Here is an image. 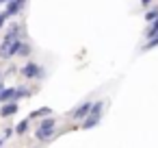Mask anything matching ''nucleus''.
<instances>
[{
	"mask_svg": "<svg viewBox=\"0 0 158 148\" xmlns=\"http://www.w3.org/2000/svg\"><path fill=\"white\" fill-rule=\"evenodd\" d=\"M0 100H5V102L15 100V89H2L0 92Z\"/></svg>",
	"mask_w": 158,
	"mask_h": 148,
	"instance_id": "obj_6",
	"label": "nucleus"
},
{
	"mask_svg": "<svg viewBox=\"0 0 158 148\" xmlns=\"http://www.w3.org/2000/svg\"><path fill=\"white\" fill-rule=\"evenodd\" d=\"M156 18H158V9H152V11H147V13H145V20H147V22L156 20Z\"/></svg>",
	"mask_w": 158,
	"mask_h": 148,
	"instance_id": "obj_9",
	"label": "nucleus"
},
{
	"mask_svg": "<svg viewBox=\"0 0 158 148\" xmlns=\"http://www.w3.org/2000/svg\"><path fill=\"white\" fill-rule=\"evenodd\" d=\"M41 126H54V120H52V118H46V120L41 122Z\"/></svg>",
	"mask_w": 158,
	"mask_h": 148,
	"instance_id": "obj_11",
	"label": "nucleus"
},
{
	"mask_svg": "<svg viewBox=\"0 0 158 148\" xmlns=\"http://www.w3.org/2000/svg\"><path fill=\"white\" fill-rule=\"evenodd\" d=\"M0 113H2L5 118H7V115H13V113H18V105H15V102H9V105L2 107V111H0Z\"/></svg>",
	"mask_w": 158,
	"mask_h": 148,
	"instance_id": "obj_4",
	"label": "nucleus"
},
{
	"mask_svg": "<svg viewBox=\"0 0 158 148\" xmlns=\"http://www.w3.org/2000/svg\"><path fill=\"white\" fill-rule=\"evenodd\" d=\"M54 135V126H39L37 128V139L39 141H46V139H50Z\"/></svg>",
	"mask_w": 158,
	"mask_h": 148,
	"instance_id": "obj_2",
	"label": "nucleus"
},
{
	"mask_svg": "<svg viewBox=\"0 0 158 148\" xmlns=\"http://www.w3.org/2000/svg\"><path fill=\"white\" fill-rule=\"evenodd\" d=\"M98 122H100V115H89V120H87L82 126H85V128H91V126H95Z\"/></svg>",
	"mask_w": 158,
	"mask_h": 148,
	"instance_id": "obj_7",
	"label": "nucleus"
},
{
	"mask_svg": "<svg viewBox=\"0 0 158 148\" xmlns=\"http://www.w3.org/2000/svg\"><path fill=\"white\" fill-rule=\"evenodd\" d=\"M26 128H28V120L20 122V124L15 126V133H18V135H22V133H26Z\"/></svg>",
	"mask_w": 158,
	"mask_h": 148,
	"instance_id": "obj_8",
	"label": "nucleus"
},
{
	"mask_svg": "<svg viewBox=\"0 0 158 148\" xmlns=\"http://www.w3.org/2000/svg\"><path fill=\"white\" fill-rule=\"evenodd\" d=\"M22 74H24L26 78H37V76H41V65H37V63H26V65L22 68Z\"/></svg>",
	"mask_w": 158,
	"mask_h": 148,
	"instance_id": "obj_1",
	"label": "nucleus"
},
{
	"mask_svg": "<svg viewBox=\"0 0 158 148\" xmlns=\"http://www.w3.org/2000/svg\"><path fill=\"white\" fill-rule=\"evenodd\" d=\"M7 18H9L7 13H0V29H2V24H5V20H7Z\"/></svg>",
	"mask_w": 158,
	"mask_h": 148,
	"instance_id": "obj_12",
	"label": "nucleus"
},
{
	"mask_svg": "<svg viewBox=\"0 0 158 148\" xmlns=\"http://www.w3.org/2000/svg\"><path fill=\"white\" fill-rule=\"evenodd\" d=\"M5 2H9V0H0V5H5Z\"/></svg>",
	"mask_w": 158,
	"mask_h": 148,
	"instance_id": "obj_14",
	"label": "nucleus"
},
{
	"mask_svg": "<svg viewBox=\"0 0 158 148\" xmlns=\"http://www.w3.org/2000/svg\"><path fill=\"white\" fill-rule=\"evenodd\" d=\"M44 113H50V109H39V111H33L31 118H37V115H44Z\"/></svg>",
	"mask_w": 158,
	"mask_h": 148,
	"instance_id": "obj_10",
	"label": "nucleus"
},
{
	"mask_svg": "<svg viewBox=\"0 0 158 148\" xmlns=\"http://www.w3.org/2000/svg\"><path fill=\"white\" fill-rule=\"evenodd\" d=\"M141 2H143V5H149V2H152V0H141Z\"/></svg>",
	"mask_w": 158,
	"mask_h": 148,
	"instance_id": "obj_13",
	"label": "nucleus"
},
{
	"mask_svg": "<svg viewBox=\"0 0 158 148\" xmlns=\"http://www.w3.org/2000/svg\"><path fill=\"white\" fill-rule=\"evenodd\" d=\"M89 109H91V102H85V105H80V107L74 111V118H85V115L89 113Z\"/></svg>",
	"mask_w": 158,
	"mask_h": 148,
	"instance_id": "obj_3",
	"label": "nucleus"
},
{
	"mask_svg": "<svg viewBox=\"0 0 158 148\" xmlns=\"http://www.w3.org/2000/svg\"><path fill=\"white\" fill-rule=\"evenodd\" d=\"M152 22H154V24L145 31V37H147V39H152V37H156V35H158V18H156V20H152Z\"/></svg>",
	"mask_w": 158,
	"mask_h": 148,
	"instance_id": "obj_5",
	"label": "nucleus"
}]
</instances>
